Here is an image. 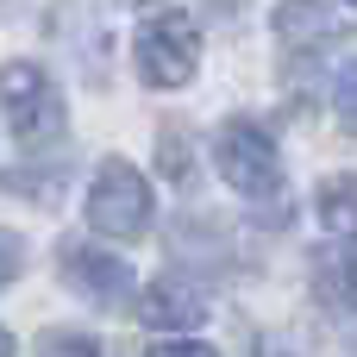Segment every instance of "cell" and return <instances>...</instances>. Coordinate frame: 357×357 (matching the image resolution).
Returning a JSON list of instances; mask_svg holds the SVG:
<instances>
[{"mask_svg":"<svg viewBox=\"0 0 357 357\" xmlns=\"http://www.w3.org/2000/svg\"><path fill=\"white\" fill-rule=\"evenodd\" d=\"M132 63L144 75V88H188L201 69V25L188 13H151L132 38Z\"/></svg>","mask_w":357,"mask_h":357,"instance_id":"1","label":"cell"},{"mask_svg":"<svg viewBox=\"0 0 357 357\" xmlns=\"http://www.w3.org/2000/svg\"><path fill=\"white\" fill-rule=\"evenodd\" d=\"M88 226H94L100 238H119V245L144 238V226H151V188H144V176H138L132 163L113 157V163L94 176V188H88Z\"/></svg>","mask_w":357,"mask_h":357,"instance_id":"2","label":"cell"},{"mask_svg":"<svg viewBox=\"0 0 357 357\" xmlns=\"http://www.w3.org/2000/svg\"><path fill=\"white\" fill-rule=\"evenodd\" d=\"M213 163H220V182L238 188V195H276V182H282L276 144H270V132H257L251 119L220 126V138H213Z\"/></svg>","mask_w":357,"mask_h":357,"instance_id":"3","label":"cell"},{"mask_svg":"<svg viewBox=\"0 0 357 357\" xmlns=\"http://www.w3.org/2000/svg\"><path fill=\"white\" fill-rule=\"evenodd\" d=\"M0 100H6L19 138L38 144V138H56L63 132V100H56V88H50V75L38 63H6L0 69Z\"/></svg>","mask_w":357,"mask_h":357,"instance_id":"4","label":"cell"},{"mask_svg":"<svg viewBox=\"0 0 357 357\" xmlns=\"http://www.w3.org/2000/svg\"><path fill=\"white\" fill-rule=\"evenodd\" d=\"M63 282L75 295H88L94 307H119L132 295V264H119L113 251H94V245H63Z\"/></svg>","mask_w":357,"mask_h":357,"instance_id":"5","label":"cell"},{"mask_svg":"<svg viewBox=\"0 0 357 357\" xmlns=\"http://www.w3.org/2000/svg\"><path fill=\"white\" fill-rule=\"evenodd\" d=\"M138 320H144L151 333H182V326H201V320H207V289H201L195 276H182V270H163V276L144 289Z\"/></svg>","mask_w":357,"mask_h":357,"instance_id":"6","label":"cell"},{"mask_svg":"<svg viewBox=\"0 0 357 357\" xmlns=\"http://www.w3.org/2000/svg\"><path fill=\"white\" fill-rule=\"evenodd\" d=\"M270 25H276V38H282L289 50H320V44H333V38L351 31V19L333 13L326 0H282V6L270 13Z\"/></svg>","mask_w":357,"mask_h":357,"instance_id":"7","label":"cell"},{"mask_svg":"<svg viewBox=\"0 0 357 357\" xmlns=\"http://www.w3.org/2000/svg\"><path fill=\"white\" fill-rule=\"evenodd\" d=\"M314 295L333 314H357V251H314Z\"/></svg>","mask_w":357,"mask_h":357,"instance_id":"8","label":"cell"},{"mask_svg":"<svg viewBox=\"0 0 357 357\" xmlns=\"http://www.w3.org/2000/svg\"><path fill=\"white\" fill-rule=\"evenodd\" d=\"M314 213H320V226H326L333 238H351V245H357V176H333V182H320Z\"/></svg>","mask_w":357,"mask_h":357,"instance_id":"9","label":"cell"},{"mask_svg":"<svg viewBox=\"0 0 357 357\" xmlns=\"http://www.w3.org/2000/svg\"><path fill=\"white\" fill-rule=\"evenodd\" d=\"M38 351H82V357H100V339H88V333H63V326H50V333L38 339Z\"/></svg>","mask_w":357,"mask_h":357,"instance_id":"10","label":"cell"},{"mask_svg":"<svg viewBox=\"0 0 357 357\" xmlns=\"http://www.w3.org/2000/svg\"><path fill=\"white\" fill-rule=\"evenodd\" d=\"M333 100H339L345 126H357V63H345V69H339V82H333Z\"/></svg>","mask_w":357,"mask_h":357,"instance_id":"11","label":"cell"},{"mask_svg":"<svg viewBox=\"0 0 357 357\" xmlns=\"http://www.w3.org/2000/svg\"><path fill=\"white\" fill-rule=\"evenodd\" d=\"M19 264H25L19 232H0V289H6V282H19Z\"/></svg>","mask_w":357,"mask_h":357,"instance_id":"12","label":"cell"},{"mask_svg":"<svg viewBox=\"0 0 357 357\" xmlns=\"http://www.w3.org/2000/svg\"><path fill=\"white\" fill-rule=\"evenodd\" d=\"M6 351H13V333H0V357H6Z\"/></svg>","mask_w":357,"mask_h":357,"instance_id":"13","label":"cell"},{"mask_svg":"<svg viewBox=\"0 0 357 357\" xmlns=\"http://www.w3.org/2000/svg\"><path fill=\"white\" fill-rule=\"evenodd\" d=\"M345 6H357V0H345Z\"/></svg>","mask_w":357,"mask_h":357,"instance_id":"14","label":"cell"}]
</instances>
